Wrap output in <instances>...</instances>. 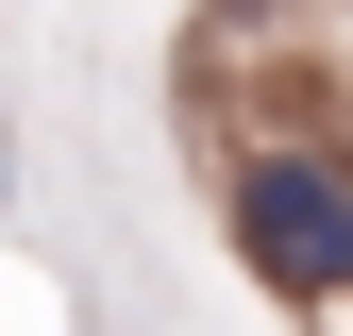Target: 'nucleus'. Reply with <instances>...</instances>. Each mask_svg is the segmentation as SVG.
Listing matches in <instances>:
<instances>
[{
  "label": "nucleus",
  "mask_w": 353,
  "mask_h": 336,
  "mask_svg": "<svg viewBox=\"0 0 353 336\" xmlns=\"http://www.w3.org/2000/svg\"><path fill=\"white\" fill-rule=\"evenodd\" d=\"M236 252L252 286H286V303H353V168L336 151H236Z\"/></svg>",
  "instance_id": "f257e3e1"
}]
</instances>
